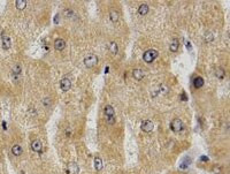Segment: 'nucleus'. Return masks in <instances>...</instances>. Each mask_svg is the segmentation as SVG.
I'll return each instance as SVG.
<instances>
[{
  "instance_id": "nucleus-1",
  "label": "nucleus",
  "mask_w": 230,
  "mask_h": 174,
  "mask_svg": "<svg viewBox=\"0 0 230 174\" xmlns=\"http://www.w3.org/2000/svg\"><path fill=\"white\" fill-rule=\"evenodd\" d=\"M104 112H105V116H106V121L109 125H114L116 119H115V111L113 106L112 105H106L105 108H104Z\"/></svg>"
},
{
  "instance_id": "nucleus-2",
  "label": "nucleus",
  "mask_w": 230,
  "mask_h": 174,
  "mask_svg": "<svg viewBox=\"0 0 230 174\" xmlns=\"http://www.w3.org/2000/svg\"><path fill=\"white\" fill-rule=\"evenodd\" d=\"M158 56H159V53H158L156 50H153V49L152 50H147L143 54V60L146 63H151V62H153L154 60L158 58Z\"/></svg>"
},
{
  "instance_id": "nucleus-3",
  "label": "nucleus",
  "mask_w": 230,
  "mask_h": 174,
  "mask_svg": "<svg viewBox=\"0 0 230 174\" xmlns=\"http://www.w3.org/2000/svg\"><path fill=\"white\" fill-rule=\"evenodd\" d=\"M98 57L95 56V54H89L84 58V65L88 67V68H93L98 65Z\"/></svg>"
},
{
  "instance_id": "nucleus-4",
  "label": "nucleus",
  "mask_w": 230,
  "mask_h": 174,
  "mask_svg": "<svg viewBox=\"0 0 230 174\" xmlns=\"http://www.w3.org/2000/svg\"><path fill=\"white\" fill-rule=\"evenodd\" d=\"M170 129L174 133H180L183 129V122L181 119H174L170 122Z\"/></svg>"
},
{
  "instance_id": "nucleus-5",
  "label": "nucleus",
  "mask_w": 230,
  "mask_h": 174,
  "mask_svg": "<svg viewBox=\"0 0 230 174\" xmlns=\"http://www.w3.org/2000/svg\"><path fill=\"white\" fill-rule=\"evenodd\" d=\"M140 128H142V130H143V132H145V133H151V132L153 130L154 125L151 120H145V121H143V122H142Z\"/></svg>"
},
{
  "instance_id": "nucleus-6",
  "label": "nucleus",
  "mask_w": 230,
  "mask_h": 174,
  "mask_svg": "<svg viewBox=\"0 0 230 174\" xmlns=\"http://www.w3.org/2000/svg\"><path fill=\"white\" fill-rule=\"evenodd\" d=\"M60 88L62 91H69L72 88V81L68 77H63L60 81Z\"/></svg>"
},
{
  "instance_id": "nucleus-7",
  "label": "nucleus",
  "mask_w": 230,
  "mask_h": 174,
  "mask_svg": "<svg viewBox=\"0 0 230 174\" xmlns=\"http://www.w3.org/2000/svg\"><path fill=\"white\" fill-rule=\"evenodd\" d=\"M79 173V167L76 163L72 161L67 166V174H78Z\"/></svg>"
},
{
  "instance_id": "nucleus-8",
  "label": "nucleus",
  "mask_w": 230,
  "mask_h": 174,
  "mask_svg": "<svg viewBox=\"0 0 230 174\" xmlns=\"http://www.w3.org/2000/svg\"><path fill=\"white\" fill-rule=\"evenodd\" d=\"M65 47H66V42H65V39L57 38L54 40V49H55L57 51H62V50H65Z\"/></svg>"
},
{
  "instance_id": "nucleus-9",
  "label": "nucleus",
  "mask_w": 230,
  "mask_h": 174,
  "mask_svg": "<svg viewBox=\"0 0 230 174\" xmlns=\"http://www.w3.org/2000/svg\"><path fill=\"white\" fill-rule=\"evenodd\" d=\"M31 149L35 151V152H41L43 151V144H41V142L39 141V139H35V141H32V143H31Z\"/></svg>"
},
{
  "instance_id": "nucleus-10",
  "label": "nucleus",
  "mask_w": 230,
  "mask_h": 174,
  "mask_svg": "<svg viewBox=\"0 0 230 174\" xmlns=\"http://www.w3.org/2000/svg\"><path fill=\"white\" fill-rule=\"evenodd\" d=\"M12 46V43H11V38L6 35H2V49L4 50H9Z\"/></svg>"
},
{
  "instance_id": "nucleus-11",
  "label": "nucleus",
  "mask_w": 230,
  "mask_h": 174,
  "mask_svg": "<svg viewBox=\"0 0 230 174\" xmlns=\"http://www.w3.org/2000/svg\"><path fill=\"white\" fill-rule=\"evenodd\" d=\"M133 76H134L135 80L140 81V80H143V78H144L145 73H144L142 69H134V70H133Z\"/></svg>"
},
{
  "instance_id": "nucleus-12",
  "label": "nucleus",
  "mask_w": 230,
  "mask_h": 174,
  "mask_svg": "<svg viewBox=\"0 0 230 174\" xmlns=\"http://www.w3.org/2000/svg\"><path fill=\"white\" fill-rule=\"evenodd\" d=\"M204 84H205V81H204V78L203 77L196 76V77L193 78V87H194V88L199 89V88H201Z\"/></svg>"
},
{
  "instance_id": "nucleus-13",
  "label": "nucleus",
  "mask_w": 230,
  "mask_h": 174,
  "mask_svg": "<svg viewBox=\"0 0 230 174\" xmlns=\"http://www.w3.org/2000/svg\"><path fill=\"white\" fill-rule=\"evenodd\" d=\"M150 12V8H149V6L146 5V4H142L139 7H138V14L139 15H146L147 13Z\"/></svg>"
},
{
  "instance_id": "nucleus-14",
  "label": "nucleus",
  "mask_w": 230,
  "mask_h": 174,
  "mask_svg": "<svg viewBox=\"0 0 230 174\" xmlns=\"http://www.w3.org/2000/svg\"><path fill=\"white\" fill-rule=\"evenodd\" d=\"M178 49H180V42H178V39L177 38H174L172 42H170V44H169V50H170L172 52H176Z\"/></svg>"
},
{
  "instance_id": "nucleus-15",
  "label": "nucleus",
  "mask_w": 230,
  "mask_h": 174,
  "mask_svg": "<svg viewBox=\"0 0 230 174\" xmlns=\"http://www.w3.org/2000/svg\"><path fill=\"white\" fill-rule=\"evenodd\" d=\"M12 154L14 156H16V157H19L23 154V149H22V147L19 145V144H15V145H13L12 147Z\"/></svg>"
},
{
  "instance_id": "nucleus-16",
  "label": "nucleus",
  "mask_w": 230,
  "mask_h": 174,
  "mask_svg": "<svg viewBox=\"0 0 230 174\" xmlns=\"http://www.w3.org/2000/svg\"><path fill=\"white\" fill-rule=\"evenodd\" d=\"M93 164H95V168L97 171H101L102 170V160L100 157H96L95 160H93Z\"/></svg>"
},
{
  "instance_id": "nucleus-17",
  "label": "nucleus",
  "mask_w": 230,
  "mask_h": 174,
  "mask_svg": "<svg viewBox=\"0 0 230 174\" xmlns=\"http://www.w3.org/2000/svg\"><path fill=\"white\" fill-rule=\"evenodd\" d=\"M15 6L19 11H23L27 7V0H16L15 1Z\"/></svg>"
},
{
  "instance_id": "nucleus-18",
  "label": "nucleus",
  "mask_w": 230,
  "mask_h": 174,
  "mask_svg": "<svg viewBox=\"0 0 230 174\" xmlns=\"http://www.w3.org/2000/svg\"><path fill=\"white\" fill-rule=\"evenodd\" d=\"M109 19H111V21H112L113 23H115V22L119 21V13H117L115 9H112V11L109 12Z\"/></svg>"
},
{
  "instance_id": "nucleus-19",
  "label": "nucleus",
  "mask_w": 230,
  "mask_h": 174,
  "mask_svg": "<svg viewBox=\"0 0 230 174\" xmlns=\"http://www.w3.org/2000/svg\"><path fill=\"white\" fill-rule=\"evenodd\" d=\"M190 164H191V159H190V158H185V159L180 164V167H181L182 170H187V168L189 167Z\"/></svg>"
},
{
  "instance_id": "nucleus-20",
  "label": "nucleus",
  "mask_w": 230,
  "mask_h": 174,
  "mask_svg": "<svg viewBox=\"0 0 230 174\" xmlns=\"http://www.w3.org/2000/svg\"><path fill=\"white\" fill-rule=\"evenodd\" d=\"M109 51H111V53L112 54H117V52H119V46H117V44L115 43V42H112L111 43V45H109Z\"/></svg>"
},
{
  "instance_id": "nucleus-21",
  "label": "nucleus",
  "mask_w": 230,
  "mask_h": 174,
  "mask_svg": "<svg viewBox=\"0 0 230 174\" xmlns=\"http://www.w3.org/2000/svg\"><path fill=\"white\" fill-rule=\"evenodd\" d=\"M13 73H14V74H20V73H21V67H20L19 65L15 66V67L13 68Z\"/></svg>"
},
{
  "instance_id": "nucleus-22",
  "label": "nucleus",
  "mask_w": 230,
  "mask_h": 174,
  "mask_svg": "<svg viewBox=\"0 0 230 174\" xmlns=\"http://www.w3.org/2000/svg\"><path fill=\"white\" fill-rule=\"evenodd\" d=\"M200 159H201V161H204V163H206V161H208L210 159H208V157H206V156H201L200 157Z\"/></svg>"
},
{
  "instance_id": "nucleus-23",
  "label": "nucleus",
  "mask_w": 230,
  "mask_h": 174,
  "mask_svg": "<svg viewBox=\"0 0 230 174\" xmlns=\"http://www.w3.org/2000/svg\"><path fill=\"white\" fill-rule=\"evenodd\" d=\"M44 103H45V104H44L45 106H48V105H50V104H48V103H50V99H48V98H46V99L44 100Z\"/></svg>"
},
{
  "instance_id": "nucleus-24",
  "label": "nucleus",
  "mask_w": 230,
  "mask_h": 174,
  "mask_svg": "<svg viewBox=\"0 0 230 174\" xmlns=\"http://www.w3.org/2000/svg\"><path fill=\"white\" fill-rule=\"evenodd\" d=\"M67 135H68V136H70V135H72V133H70V130H69V129L67 130Z\"/></svg>"
}]
</instances>
